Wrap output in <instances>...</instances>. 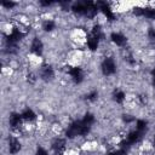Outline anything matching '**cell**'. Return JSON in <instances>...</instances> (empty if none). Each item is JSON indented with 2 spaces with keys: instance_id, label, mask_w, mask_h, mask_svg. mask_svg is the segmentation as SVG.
Returning <instances> with one entry per match:
<instances>
[{
  "instance_id": "obj_24",
  "label": "cell",
  "mask_w": 155,
  "mask_h": 155,
  "mask_svg": "<svg viewBox=\"0 0 155 155\" xmlns=\"http://www.w3.org/2000/svg\"><path fill=\"white\" fill-rule=\"evenodd\" d=\"M35 155H48V153L42 148V147H38L36 149V154Z\"/></svg>"
},
{
  "instance_id": "obj_22",
  "label": "cell",
  "mask_w": 155,
  "mask_h": 155,
  "mask_svg": "<svg viewBox=\"0 0 155 155\" xmlns=\"http://www.w3.org/2000/svg\"><path fill=\"white\" fill-rule=\"evenodd\" d=\"M97 97H98V93H97L96 91H92L91 93H88V94L86 96V99H88V101H94Z\"/></svg>"
},
{
  "instance_id": "obj_11",
  "label": "cell",
  "mask_w": 155,
  "mask_h": 155,
  "mask_svg": "<svg viewBox=\"0 0 155 155\" xmlns=\"http://www.w3.org/2000/svg\"><path fill=\"white\" fill-rule=\"evenodd\" d=\"M110 39H111V41H113L114 44H116L117 46H122V45H125V42H126V38H125L121 33H113V34L110 35Z\"/></svg>"
},
{
  "instance_id": "obj_14",
  "label": "cell",
  "mask_w": 155,
  "mask_h": 155,
  "mask_svg": "<svg viewBox=\"0 0 155 155\" xmlns=\"http://www.w3.org/2000/svg\"><path fill=\"white\" fill-rule=\"evenodd\" d=\"M21 115H22L23 120H25V121H33V120H35V119H36L35 113H34L31 109H29V108L24 109V110H23V113H22Z\"/></svg>"
},
{
  "instance_id": "obj_21",
  "label": "cell",
  "mask_w": 155,
  "mask_h": 155,
  "mask_svg": "<svg viewBox=\"0 0 155 155\" xmlns=\"http://www.w3.org/2000/svg\"><path fill=\"white\" fill-rule=\"evenodd\" d=\"M108 155H126V149L125 148H120L117 150H114V151L109 153Z\"/></svg>"
},
{
  "instance_id": "obj_18",
  "label": "cell",
  "mask_w": 155,
  "mask_h": 155,
  "mask_svg": "<svg viewBox=\"0 0 155 155\" xmlns=\"http://www.w3.org/2000/svg\"><path fill=\"white\" fill-rule=\"evenodd\" d=\"M54 27H56V24H54V22L51 21V19H47V21H45V22L42 23V29H44L45 31H51V30L54 29Z\"/></svg>"
},
{
  "instance_id": "obj_8",
  "label": "cell",
  "mask_w": 155,
  "mask_h": 155,
  "mask_svg": "<svg viewBox=\"0 0 155 155\" xmlns=\"http://www.w3.org/2000/svg\"><path fill=\"white\" fill-rule=\"evenodd\" d=\"M42 48H44V46H42L41 40L38 39V38H35V39L33 40V42H31V46H30L31 52L35 53L36 56H40V54L42 53Z\"/></svg>"
},
{
  "instance_id": "obj_6",
  "label": "cell",
  "mask_w": 155,
  "mask_h": 155,
  "mask_svg": "<svg viewBox=\"0 0 155 155\" xmlns=\"http://www.w3.org/2000/svg\"><path fill=\"white\" fill-rule=\"evenodd\" d=\"M98 12V6L97 4L92 2V1H86V12L85 16L87 18H93Z\"/></svg>"
},
{
  "instance_id": "obj_9",
  "label": "cell",
  "mask_w": 155,
  "mask_h": 155,
  "mask_svg": "<svg viewBox=\"0 0 155 155\" xmlns=\"http://www.w3.org/2000/svg\"><path fill=\"white\" fill-rule=\"evenodd\" d=\"M22 120H23V117H22V115H21V114L13 113V114H11L8 122H10V126H11L12 128H17V127L21 125Z\"/></svg>"
},
{
  "instance_id": "obj_3",
  "label": "cell",
  "mask_w": 155,
  "mask_h": 155,
  "mask_svg": "<svg viewBox=\"0 0 155 155\" xmlns=\"http://www.w3.org/2000/svg\"><path fill=\"white\" fill-rule=\"evenodd\" d=\"M22 38H23V33H22L19 29L15 28V29L8 34V36H7V42H8V45L15 46Z\"/></svg>"
},
{
  "instance_id": "obj_20",
  "label": "cell",
  "mask_w": 155,
  "mask_h": 155,
  "mask_svg": "<svg viewBox=\"0 0 155 155\" xmlns=\"http://www.w3.org/2000/svg\"><path fill=\"white\" fill-rule=\"evenodd\" d=\"M82 121H84L85 124H87V125H90V126H91V125L94 122V116H93V114H91V113H87V114L84 116Z\"/></svg>"
},
{
  "instance_id": "obj_19",
  "label": "cell",
  "mask_w": 155,
  "mask_h": 155,
  "mask_svg": "<svg viewBox=\"0 0 155 155\" xmlns=\"http://www.w3.org/2000/svg\"><path fill=\"white\" fill-rule=\"evenodd\" d=\"M147 128H148V126H147V122L144 120H138L137 121V124H136V130L137 131H139L143 134L147 131Z\"/></svg>"
},
{
  "instance_id": "obj_5",
  "label": "cell",
  "mask_w": 155,
  "mask_h": 155,
  "mask_svg": "<svg viewBox=\"0 0 155 155\" xmlns=\"http://www.w3.org/2000/svg\"><path fill=\"white\" fill-rule=\"evenodd\" d=\"M69 74L71 76V79L74 80V82L76 84H80L84 79V73L81 70V68H78V67H74V68H70L69 69Z\"/></svg>"
},
{
  "instance_id": "obj_7",
  "label": "cell",
  "mask_w": 155,
  "mask_h": 155,
  "mask_svg": "<svg viewBox=\"0 0 155 155\" xmlns=\"http://www.w3.org/2000/svg\"><path fill=\"white\" fill-rule=\"evenodd\" d=\"M142 136H143V134H142L139 131H137V130L131 131V132L127 134V137H126V144H127V145H131V144H134V143L139 142V139L142 138Z\"/></svg>"
},
{
  "instance_id": "obj_27",
  "label": "cell",
  "mask_w": 155,
  "mask_h": 155,
  "mask_svg": "<svg viewBox=\"0 0 155 155\" xmlns=\"http://www.w3.org/2000/svg\"><path fill=\"white\" fill-rule=\"evenodd\" d=\"M154 144H155V138H154Z\"/></svg>"
},
{
  "instance_id": "obj_10",
  "label": "cell",
  "mask_w": 155,
  "mask_h": 155,
  "mask_svg": "<svg viewBox=\"0 0 155 155\" xmlns=\"http://www.w3.org/2000/svg\"><path fill=\"white\" fill-rule=\"evenodd\" d=\"M8 150L11 154H17L21 150V143L16 138H10L8 139Z\"/></svg>"
},
{
  "instance_id": "obj_4",
  "label": "cell",
  "mask_w": 155,
  "mask_h": 155,
  "mask_svg": "<svg viewBox=\"0 0 155 155\" xmlns=\"http://www.w3.org/2000/svg\"><path fill=\"white\" fill-rule=\"evenodd\" d=\"M97 6H98V10H101V11L104 13V16H105L109 21H113V19L115 18V15L113 13L111 8L109 7V5H108L107 2H102V1H99V2H97Z\"/></svg>"
},
{
  "instance_id": "obj_12",
  "label": "cell",
  "mask_w": 155,
  "mask_h": 155,
  "mask_svg": "<svg viewBox=\"0 0 155 155\" xmlns=\"http://www.w3.org/2000/svg\"><path fill=\"white\" fill-rule=\"evenodd\" d=\"M98 44H99V39H98L97 36H94V35L91 34V35L87 38V46H88V48H90L91 51L97 50Z\"/></svg>"
},
{
  "instance_id": "obj_26",
  "label": "cell",
  "mask_w": 155,
  "mask_h": 155,
  "mask_svg": "<svg viewBox=\"0 0 155 155\" xmlns=\"http://www.w3.org/2000/svg\"><path fill=\"white\" fill-rule=\"evenodd\" d=\"M153 80H154V82H155V69L153 70Z\"/></svg>"
},
{
  "instance_id": "obj_1",
  "label": "cell",
  "mask_w": 155,
  "mask_h": 155,
  "mask_svg": "<svg viewBox=\"0 0 155 155\" xmlns=\"http://www.w3.org/2000/svg\"><path fill=\"white\" fill-rule=\"evenodd\" d=\"M91 130V126L85 124L82 120L79 121H74L68 126L67 130V137L68 138H74L76 136H86Z\"/></svg>"
},
{
  "instance_id": "obj_2",
  "label": "cell",
  "mask_w": 155,
  "mask_h": 155,
  "mask_svg": "<svg viewBox=\"0 0 155 155\" xmlns=\"http://www.w3.org/2000/svg\"><path fill=\"white\" fill-rule=\"evenodd\" d=\"M116 70V65H115V62L113 58H105L103 62H102V71L105 76H109V75H113Z\"/></svg>"
},
{
  "instance_id": "obj_23",
  "label": "cell",
  "mask_w": 155,
  "mask_h": 155,
  "mask_svg": "<svg viewBox=\"0 0 155 155\" xmlns=\"http://www.w3.org/2000/svg\"><path fill=\"white\" fill-rule=\"evenodd\" d=\"M148 38L151 40V41H155V29H149L148 30Z\"/></svg>"
},
{
  "instance_id": "obj_25",
  "label": "cell",
  "mask_w": 155,
  "mask_h": 155,
  "mask_svg": "<svg viewBox=\"0 0 155 155\" xmlns=\"http://www.w3.org/2000/svg\"><path fill=\"white\" fill-rule=\"evenodd\" d=\"M15 5H16V4L12 2V1H10V2H4V4H2V6L6 7V8H11V7H13Z\"/></svg>"
},
{
  "instance_id": "obj_16",
  "label": "cell",
  "mask_w": 155,
  "mask_h": 155,
  "mask_svg": "<svg viewBox=\"0 0 155 155\" xmlns=\"http://www.w3.org/2000/svg\"><path fill=\"white\" fill-rule=\"evenodd\" d=\"M53 76V69L50 67V65H46L41 69V78L45 79V80H48Z\"/></svg>"
},
{
  "instance_id": "obj_17",
  "label": "cell",
  "mask_w": 155,
  "mask_h": 155,
  "mask_svg": "<svg viewBox=\"0 0 155 155\" xmlns=\"http://www.w3.org/2000/svg\"><path fill=\"white\" fill-rule=\"evenodd\" d=\"M113 97H114V101L116 102V103H122L124 101H125V92L124 91H121V90H116L115 92H114V94H113Z\"/></svg>"
},
{
  "instance_id": "obj_15",
  "label": "cell",
  "mask_w": 155,
  "mask_h": 155,
  "mask_svg": "<svg viewBox=\"0 0 155 155\" xmlns=\"http://www.w3.org/2000/svg\"><path fill=\"white\" fill-rule=\"evenodd\" d=\"M140 16H143L145 18H149V19H155V8H153V7H144V8H142Z\"/></svg>"
},
{
  "instance_id": "obj_13",
  "label": "cell",
  "mask_w": 155,
  "mask_h": 155,
  "mask_svg": "<svg viewBox=\"0 0 155 155\" xmlns=\"http://www.w3.org/2000/svg\"><path fill=\"white\" fill-rule=\"evenodd\" d=\"M71 10L78 13V15H84L85 16V12H86V2H76L73 5Z\"/></svg>"
}]
</instances>
